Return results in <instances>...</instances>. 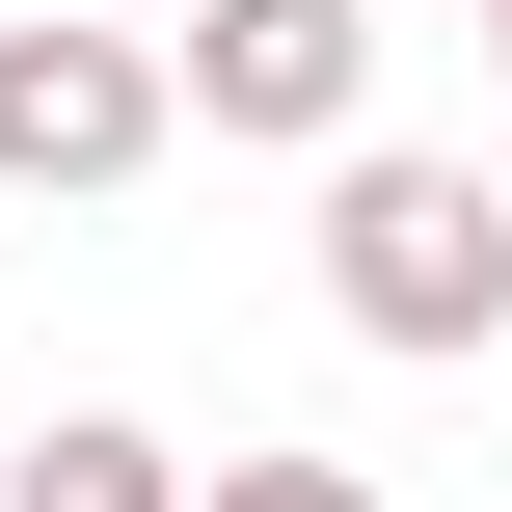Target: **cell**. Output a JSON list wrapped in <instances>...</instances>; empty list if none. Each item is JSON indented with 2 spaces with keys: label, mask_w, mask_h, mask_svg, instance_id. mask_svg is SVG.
I'll return each instance as SVG.
<instances>
[{
  "label": "cell",
  "mask_w": 512,
  "mask_h": 512,
  "mask_svg": "<svg viewBox=\"0 0 512 512\" xmlns=\"http://www.w3.org/2000/svg\"><path fill=\"white\" fill-rule=\"evenodd\" d=\"M324 297H351V351H486L512 324V189L486 162H351L324 189Z\"/></svg>",
  "instance_id": "cell-1"
},
{
  "label": "cell",
  "mask_w": 512,
  "mask_h": 512,
  "mask_svg": "<svg viewBox=\"0 0 512 512\" xmlns=\"http://www.w3.org/2000/svg\"><path fill=\"white\" fill-rule=\"evenodd\" d=\"M162 108H189V135H270V162H351L378 0H189V27H162Z\"/></svg>",
  "instance_id": "cell-2"
},
{
  "label": "cell",
  "mask_w": 512,
  "mask_h": 512,
  "mask_svg": "<svg viewBox=\"0 0 512 512\" xmlns=\"http://www.w3.org/2000/svg\"><path fill=\"white\" fill-rule=\"evenodd\" d=\"M162 135H189V108H162V54H135V27H81V0H54V27H0V189H135Z\"/></svg>",
  "instance_id": "cell-3"
},
{
  "label": "cell",
  "mask_w": 512,
  "mask_h": 512,
  "mask_svg": "<svg viewBox=\"0 0 512 512\" xmlns=\"http://www.w3.org/2000/svg\"><path fill=\"white\" fill-rule=\"evenodd\" d=\"M0 512H189V459H162V432H108V405H54V432L0 459Z\"/></svg>",
  "instance_id": "cell-4"
},
{
  "label": "cell",
  "mask_w": 512,
  "mask_h": 512,
  "mask_svg": "<svg viewBox=\"0 0 512 512\" xmlns=\"http://www.w3.org/2000/svg\"><path fill=\"white\" fill-rule=\"evenodd\" d=\"M189 512H378V459H189Z\"/></svg>",
  "instance_id": "cell-5"
},
{
  "label": "cell",
  "mask_w": 512,
  "mask_h": 512,
  "mask_svg": "<svg viewBox=\"0 0 512 512\" xmlns=\"http://www.w3.org/2000/svg\"><path fill=\"white\" fill-rule=\"evenodd\" d=\"M486 54H512V0H486Z\"/></svg>",
  "instance_id": "cell-6"
}]
</instances>
